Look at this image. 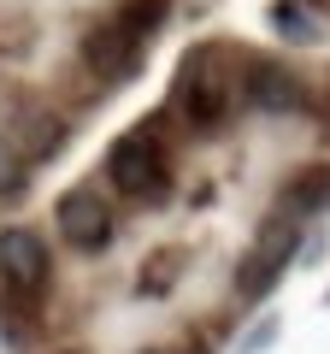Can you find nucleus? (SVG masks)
<instances>
[{
    "label": "nucleus",
    "instance_id": "1",
    "mask_svg": "<svg viewBox=\"0 0 330 354\" xmlns=\"http://www.w3.org/2000/svg\"><path fill=\"white\" fill-rule=\"evenodd\" d=\"M106 177H113V189H118V195L159 207L165 195H171V160H165V136H159V124H136L130 136H118L113 153H106Z\"/></svg>",
    "mask_w": 330,
    "mask_h": 354
},
{
    "label": "nucleus",
    "instance_id": "2",
    "mask_svg": "<svg viewBox=\"0 0 330 354\" xmlns=\"http://www.w3.org/2000/svg\"><path fill=\"white\" fill-rule=\"evenodd\" d=\"M177 106L189 113V124H201V130H213L218 118L230 113V95H236V83L224 77V53L218 48H195L189 59L177 65Z\"/></svg>",
    "mask_w": 330,
    "mask_h": 354
},
{
    "label": "nucleus",
    "instance_id": "3",
    "mask_svg": "<svg viewBox=\"0 0 330 354\" xmlns=\"http://www.w3.org/2000/svg\"><path fill=\"white\" fill-rule=\"evenodd\" d=\"M142 48H148V30L136 24L130 6H118L113 18H101V24L89 30L83 59H89L101 77H130V71H136V59H142Z\"/></svg>",
    "mask_w": 330,
    "mask_h": 354
},
{
    "label": "nucleus",
    "instance_id": "4",
    "mask_svg": "<svg viewBox=\"0 0 330 354\" xmlns=\"http://www.w3.org/2000/svg\"><path fill=\"white\" fill-rule=\"evenodd\" d=\"M53 278L48 242L36 230H0V290L18 295V301H36Z\"/></svg>",
    "mask_w": 330,
    "mask_h": 354
},
{
    "label": "nucleus",
    "instance_id": "5",
    "mask_svg": "<svg viewBox=\"0 0 330 354\" xmlns=\"http://www.w3.org/2000/svg\"><path fill=\"white\" fill-rule=\"evenodd\" d=\"M53 225H59V236L71 242V248L95 254L113 242V213H106V201L95 189H65L59 207H53Z\"/></svg>",
    "mask_w": 330,
    "mask_h": 354
},
{
    "label": "nucleus",
    "instance_id": "6",
    "mask_svg": "<svg viewBox=\"0 0 330 354\" xmlns=\"http://www.w3.org/2000/svg\"><path fill=\"white\" fill-rule=\"evenodd\" d=\"M295 254V225H266V236L248 248V260L236 266V295L242 301H260L271 283L283 278V266Z\"/></svg>",
    "mask_w": 330,
    "mask_h": 354
},
{
    "label": "nucleus",
    "instance_id": "7",
    "mask_svg": "<svg viewBox=\"0 0 330 354\" xmlns=\"http://www.w3.org/2000/svg\"><path fill=\"white\" fill-rule=\"evenodd\" d=\"M242 95L260 106V113H301L307 106V83L295 71H283L278 59H248V83Z\"/></svg>",
    "mask_w": 330,
    "mask_h": 354
},
{
    "label": "nucleus",
    "instance_id": "8",
    "mask_svg": "<svg viewBox=\"0 0 330 354\" xmlns=\"http://www.w3.org/2000/svg\"><path fill=\"white\" fill-rule=\"evenodd\" d=\"M6 142V148L18 153V160H48L53 148H59V118H41V113H24V130H18V136H0Z\"/></svg>",
    "mask_w": 330,
    "mask_h": 354
},
{
    "label": "nucleus",
    "instance_id": "9",
    "mask_svg": "<svg viewBox=\"0 0 330 354\" xmlns=\"http://www.w3.org/2000/svg\"><path fill=\"white\" fill-rule=\"evenodd\" d=\"M324 195H330V177H324V171H307L301 183H295V189L283 195V207H289V213H313V207L324 201Z\"/></svg>",
    "mask_w": 330,
    "mask_h": 354
},
{
    "label": "nucleus",
    "instance_id": "10",
    "mask_svg": "<svg viewBox=\"0 0 330 354\" xmlns=\"http://www.w3.org/2000/svg\"><path fill=\"white\" fill-rule=\"evenodd\" d=\"M177 260H183L177 248H159V254H153V260H148V278H142V295H165V290H171Z\"/></svg>",
    "mask_w": 330,
    "mask_h": 354
},
{
    "label": "nucleus",
    "instance_id": "11",
    "mask_svg": "<svg viewBox=\"0 0 330 354\" xmlns=\"http://www.w3.org/2000/svg\"><path fill=\"white\" fill-rule=\"evenodd\" d=\"M24 171H30V165L18 160L6 142H0V201H18V195L30 189V177H24Z\"/></svg>",
    "mask_w": 330,
    "mask_h": 354
},
{
    "label": "nucleus",
    "instance_id": "12",
    "mask_svg": "<svg viewBox=\"0 0 330 354\" xmlns=\"http://www.w3.org/2000/svg\"><path fill=\"white\" fill-rule=\"evenodd\" d=\"M271 24H278L289 41H313V18H307L301 6H289V0H278V6H271Z\"/></svg>",
    "mask_w": 330,
    "mask_h": 354
}]
</instances>
